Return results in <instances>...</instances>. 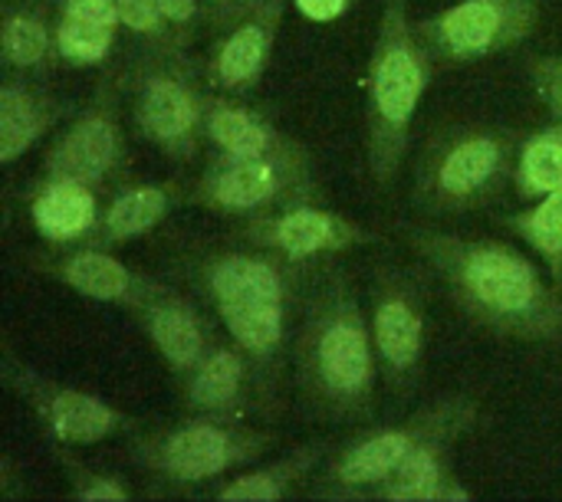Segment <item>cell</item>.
Returning <instances> with one entry per match:
<instances>
[{"label":"cell","mask_w":562,"mask_h":502,"mask_svg":"<svg viewBox=\"0 0 562 502\" xmlns=\"http://www.w3.org/2000/svg\"><path fill=\"white\" fill-rule=\"evenodd\" d=\"M405 240L474 326L517 342L562 345V296L517 247L435 227H405Z\"/></svg>","instance_id":"1"},{"label":"cell","mask_w":562,"mask_h":502,"mask_svg":"<svg viewBox=\"0 0 562 502\" xmlns=\"http://www.w3.org/2000/svg\"><path fill=\"white\" fill-rule=\"evenodd\" d=\"M379 358L352 276L329 266L313 286L296 335V381L329 421H366L375 411Z\"/></svg>","instance_id":"2"},{"label":"cell","mask_w":562,"mask_h":502,"mask_svg":"<svg viewBox=\"0 0 562 502\" xmlns=\"http://www.w3.org/2000/svg\"><path fill=\"white\" fill-rule=\"evenodd\" d=\"M412 0H385L379 33L369 59L366 85V161L379 187H389L398 174L415 115L431 85V49L425 46L418 23H412Z\"/></svg>","instance_id":"3"},{"label":"cell","mask_w":562,"mask_h":502,"mask_svg":"<svg viewBox=\"0 0 562 502\" xmlns=\"http://www.w3.org/2000/svg\"><path fill=\"white\" fill-rule=\"evenodd\" d=\"M517 148V132L497 125H451L438 132L415 174V204L428 214L487 207L514 181Z\"/></svg>","instance_id":"4"},{"label":"cell","mask_w":562,"mask_h":502,"mask_svg":"<svg viewBox=\"0 0 562 502\" xmlns=\"http://www.w3.org/2000/svg\"><path fill=\"white\" fill-rule=\"evenodd\" d=\"M273 434L254 431L244 421L194 414L132 444V460L175 487L214 483L260 460L273 447Z\"/></svg>","instance_id":"5"},{"label":"cell","mask_w":562,"mask_h":502,"mask_svg":"<svg viewBox=\"0 0 562 502\" xmlns=\"http://www.w3.org/2000/svg\"><path fill=\"white\" fill-rule=\"evenodd\" d=\"M181 49H151L128 76V109L138 138L165 158L188 164L204 145L207 92L194 69L178 56Z\"/></svg>","instance_id":"6"},{"label":"cell","mask_w":562,"mask_h":502,"mask_svg":"<svg viewBox=\"0 0 562 502\" xmlns=\"http://www.w3.org/2000/svg\"><path fill=\"white\" fill-rule=\"evenodd\" d=\"M313 197L310 151L293 138L286 148L267 155L221 158L211 155L191 187V204L221 217H260L296 201Z\"/></svg>","instance_id":"7"},{"label":"cell","mask_w":562,"mask_h":502,"mask_svg":"<svg viewBox=\"0 0 562 502\" xmlns=\"http://www.w3.org/2000/svg\"><path fill=\"white\" fill-rule=\"evenodd\" d=\"M468 414H481L477 398L468 395H448L431 401L428 408H422L418 414H412L402 424L392 427H379L369 431L356 441H349L346 447H339L323 474V487L316 490L319 497L329 500H366L369 490H375L382 480H389L395 474V467L435 431H441L445 424L468 418Z\"/></svg>","instance_id":"8"},{"label":"cell","mask_w":562,"mask_h":502,"mask_svg":"<svg viewBox=\"0 0 562 502\" xmlns=\"http://www.w3.org/2000/svg\"><path fill=\"white\" fill-rule=\"evenodd\" d=\"M369 329L385 388L408 398L422 381L428 352V306L408 273L379 266L369 286Z\"/></svg>","instance_id":"9"},{"label":"cell","mask_w":562,"mask_h":502,"mask_svg":"<svg viewBox=\"0 0 562 502\" xmlns=\"http://www.w3.org/2000/svg\"><path fill=\"white\" fill-rule=\"evenodd\" d=\"M543 0H458L418 23L435 59L468 66L530 39Z\"/></svg>","instance_id":"10"},{"label":"cell","mask_w":562,"mask_h":502,"mask_svg":"<svg viewBox=\"0 0 562 502\" xmlns=\"http://www.w3.org/2000/svg\"><path fill=\"white\" fill-rule=\"evenodd\" d=\"M125 164L128 141L119 118V89L105 79L89 105L53 138L43 158V174L79 181L105 194L125 174Z\"/></svg>","instance_id":"11"},{"label":"cell","mask_w":562,"mask_h":502,"mask_svg":"<svg viewBox=\"0 0 562 502\" xmlns=\"http://www.w3.org/2000/svg\"><path fill=\"white\" fill-rule=\"evenodd\" d=\"M3 381L36 414L43 434L63 447H89V444L109 441L132 427V418L122 414L105 398L59 385V381L26 368L10 352L3 355Z\"/></svg>","instance_id":"12"},{"label":"cell","mask_w":562,"mask_h":502,"mask_svg":"<svg viewBox=\"0 0 562 502\" xmlns=\"http://www.w3.org/2000/svg\"><path fill=\"white\" fill-rule=\"evenodd\" d=\"M244 240L250 247L273 250V253L306 266L313 260L339 256V253L359 250L366 243H375V233L339 210L313 204V197H310V201L286 204L280 210L250 217L244 224Z\"/></svg>","instance_id":"13"},{"label":"cell","mask_w":562,"mask_h":502,"mask_svg":"<svg viewBox=\"0 0 562 502\" xmlns=\"http://www.w3.org/2000/svg\"><path fill=\"white\" fill-rule=\"evenodd\" d=\"M303 270L306 266L260 247L221 250L194 266V283L214 309L234 303H267V299L293 303L303 283Z\"/></svg>","instance_id":"14"},{"label":"cell","mask_w":562,"mask_h":502,"mask_svg":"<svg viewBox=\"0 0 562 502\" xmlns=\"http://www.w3.org/2000/svg\"><path fill=\"white\" fill-rule=\"evenodd\" d=\"M290 0H263L260 7H254L250 13H244L240 20H234L227 26V33L217 39V46L207 56V85L214 92L224 95H247L254 92V85H260V79L270 69L273 59V46H277V33L283 23Z\"/></svg>","instance_id":"15"},{"label":"cell","mask_w":562,"mask_h":502,"mask_svg":"<svg viewBox=\"0 0 562 502\" xmlns=\"http://www.w3.org/2000/svg\"><path fill=\"white\" fill-rule=\"evenodd\" d=\"M43 273L82 299L119 306L128 312H135L145 299H151L165 286L155 276L125 266L102 247H72L69 253L43 263Z\"/></svg>","instance_id":"16"},{"label":"cell","mask_w":562,"mask_h":502,"mask_svg":"<svg viewBox=\"0 0 562 502\" xmlns=\"http://www.w3.org/2000/svg\"><path fill=\"white\" fill-rule=\"evenodd\" d=\"M254 368L247 355L231 342H214L204 358L178 378L181 408L191 414H211L244 421Z\"/></svg>","instance_id":"17"},{"label":"cell","mask_w":562,"mask_h":502,"mask_svg":"<svg viewBox=\"0 0 562 502\" xmlns=\"http://www.w3.org/2000/svg\"><path fill=\"white\" fill-rule=\"evenodd\" d=\"M135 316L151 349L161 355V362L168 365L175 378L194 368L204 358V352L214 345V335L204 316L194 309V303L168 286H161L151 299H145L135 309Z\"/></svg>","instance_id":"18"},{"label":"cell","mask_w":562,"mask_h":502,"mask_svg":"<svg viewBox=\"0 0 562 502\" xmlns=\"http://www.w3.org/2000/svg\"><path fill=\"white\" fill-rule=\"evenodd\" d=\"M30 220L36 233L56 247V250H72L86 247L89 237L99 227L102 217V191L66 181V178H40L30 191Z\"/></svg>","instance_id":"19"},{"label":"cell","mask_w":562,"mask_h":502,"mask_svg":"<svg viewBox=\"0 0 562 502\" xmlns=\"http://www.w3.org/2000/svg\"><path fill=\"white\" fill-rule=\"evenodd\" d=\"M477 424V414L458 418L425 437L398 467L389 480H382L375 490L366 493V500L382 502H435L438 490L454 477V447L458 441Z\"/></svg>","instance_id":"20"},{"label":"cell","mask_w":562,"mask_h":502,"mask_svg":"<svg viewBox=\"0 0 562 502\" xmlns=\"http://www.w3.org/2000/svg\"><path fill=\"white\" fill-rule=\"evenodd\" d=\"M290 306L283 299L267 303H234L217 306V319L227 329L231 342L247 355L254 378H267V385L277 381L283 358H286V339H290Z\"/></svg>","instance_id":"21"},{"label":"cell","mask_w":562,"mask_h":502,"mask_svg":"<svg viewBox=\"0 0 562 502\" xmlns=\"http://www.w3.org/2000/svg\"><path fill=\"white\" fill-rule=\"evenodd\" d=\"M181 201V187L171 181H142V184H128L122 191H112L109 201L102 204V217L95 233L89 237L86 247H122L135 237H145L148 230H155Z\"/></svg>","instance_id":"22"},{"label":"cell","mask_w":562,"mask_h":502,"mask_svg":"<svg viewBox=\"0 0 562 502\" xmlns=\"http://www.w3.org/2000/svg\"><path fill=\"white\" fill-rule=\"evenodd\" d=\"M63 105L26 76H7L0 85V164H16L40 138L53 132Z\"/></svg>","instance_id":"23"},{"label":"cell","mask_w":562,"mask_h":502,"mask_svg":"<svg viewBox=\"0 0 562 502\" xmlns=\"http://www.w3.org/2000/svg\"><path fill=\"white\" fill-rule=\"evenodd\" d=\"M293 138L280 132L263 112L237 102V95L214 92L207 99V125H204V145L211 155L221 158H244V155H267L277 148H286Z\"/></svg>","instance_id":"24"},{"label":"cell","mask_w":562,"mask_h":502,"mask_svg":"<svg viewBox=\"0 0 562 502\" xmlns=\"http://www.w3.org/2000/svg\"><path fill=\"white\" fill-rule=\"evenodd\" d=\"M326 444H303L296 450H290L280 460H270L257 470L247 474H231L217 490H211V500L217 502H280L290 497V490L296 483H303L323 460Z\"/></svg>","instance_id":"25"},{"label":"cell","mask_w":562,"mask_h":502,"mask_svg":"<svg viewBox=\"0 0 562 502\" xmlns=\"http://www.w3.org/2000/svg\"><path fill=\"white\" fill-rule=\"evenodd\" d=\"M0 53L7 72H43L56 59V20L40 7H7L0 23Z\"/></svg>","instance_id":"26"},{"label":"cell","mask_w":562,"mask_h":502,"mask_svg":"<svg viewBox=\"0 0 562 502\" xmlns=\"http://www.w3.org/2000/svg\"><path fill=\"white\" fill-rule=\"evenodd\" d=\"M514 187L524 201H540L562 191V122L527 135L517 148Z\"/></svg>","instance_id":"27"},{"label":"cell","mask_w":562,"mask_h":502,"mask_svg":"<svg viewBox=\"0 0 562 502\" xmlns=\"http://www.w3.org/2000/svg\"><path fill=\"white\" fill-rule=\"evenodd\" d=\"M507 227L543 256L547 270L562 286V191H553L540 197L533 207L514 214Z\"/></svg>","instance_id":"28"},{"label":"cell","mask_w":562,"mask_h":502,"mask_svg":"<svg viewBox=\"0 0 562 502\" xmlns=\"http://www.w3.org/2000/svg\"><path fill=\"white\" fill-rule=\"evenodd\" d=\"M115 46V30L95 26L56 10V59L76 69L102 66Z\"/></svg>","instance_id":"29"},{"label":"cell","mask_w":562,"mask_h":502,"mask_svg":"<svg viewBox=\"0 0 562 502\" xmlns=\"http://www.w3.org/2000/svg\"><path fill=\"white\" fill-rule=\"evenodd\" d=\"M59 464L66 470L69 480V500L76 502H128L132 500V487L105 470H95L69 454H59Z\"/></svg>","instance_id":"30"},{"label":"cell","mask_w":562,"mask_h":502,"mask_svg":"<svg viewBox=\"0 0 562 502\" xmlns=\"http://www.w3.org/2000/svg\"><path fill=\"white\" fill-rule=\"evenodd\" d=\"M119 7V20L128 33H135L138 39H145L151 49H181L184 39L175 33V26L168 23V16L161 13V7L155 0H115Z\"/></svg>","instance_id":"31"},{"label":"cell","mask_w":562,"mask_h":502,"mask_svg":"<svg viewBox=\"0 0 562 502\" xmlns=\"http://www.w3.org/2000/svg\"><path fill=\"white\" fill-rule=\"evenodd\" d=\"M527 72L540 102L562 122V56H530Z\"/></svg>","instance_id":"32"},{"label":"cell","mask_w":562,"mask_h":502,"mask_svg":"<svg viewBox=\"0 0 562 502\" xmlns=\"http://www.w3.org/2000/svg\"><path fill=\"white\" fill-rule=\"evenodd\" d=\"M56 10L66 13V16H76V20L95 23V26H109V30L122 26L115 0H59Z\"/></svg>","instance_id":"33"},{"label":"cell","mask_w":562,"mask_h":502,"mask_svg":"<svg viewBox=\"0 0 562 502\" xmlns=\"http://www.w3.org/2000/svg\"><path fill=\"white\" fill-rule=\"evenodd\" d=\"M155 3L161 7V13L168 16V23L175 26V33L181 39H188L194 33V26L201 20V10H204L198 0H155Z\"/></svg>","instance_id":"34"},{"label":"cell","mask_w":562,"mask_h":502,"mask_svg":"<svg viewBox=\"0 0 562 502\" xmlns=\"http://www.w3.org/2000/svg\"><path fill=\"white\" fill-rule=\"evenodd\" d=\"M306 20H316V23H329V20H339L352 0H290Z\"/></svg>","instance_id":"35"},{"label":"cell","mask_w":562,"mask_h":502,"mask_svg":"<svg viewBox=\"0 0 562 502\" xmlns=\"http://www.w3.org/2000/svg\"><path fill=\"white\" fill-rule=\"evenodd\" d=\"M263 0H204V10L211 13L214 23H234L240 20L244 13H250L254 7H260Z\"/></svg>","instance_id":"36"}]
</instances>
